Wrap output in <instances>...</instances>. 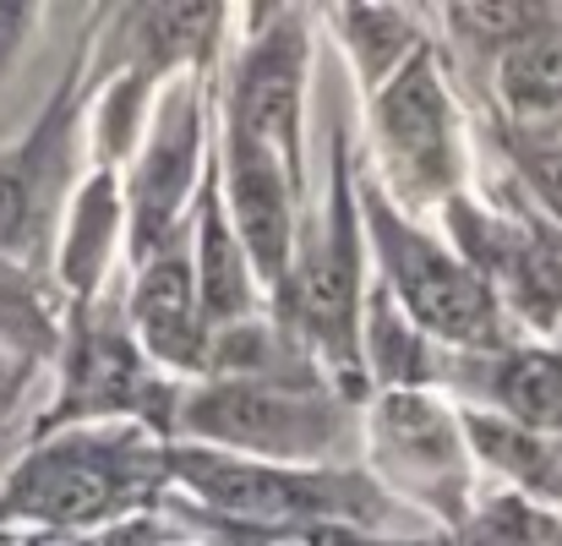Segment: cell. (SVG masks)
Segmentation results:
<instances>
[{
	"instance_id": "2e32d148",
	"label": "cell",
	"mask_w": 562,
	"mask_h": 546,
	"mask_svg": "<svg viewBox=\"0 0 562 546\" xmlns=\"http://www.w3.org/2000/svg\"><path fill=\"white\" fill-rule=\"evenodd\" d=\"M525 170H530V181H536V191H541V202L562 219V137L536 143V148L525 154Z\"/></svg>"
},
{
	"instance_id": "e0dca14e",
	"label": "cell",
	"mask_w": 562,
	"mask_h": 546,
	"mask_svg": "<svg viewBox=\"0 0 562 546\" xmlns=\"http://www.w3.org/2000/svg\"><path fill=\"white\" fill-rule=\"evenodd\" d=\"M22 219H27V181L16 170H0V246L16 241Z\"/></svg>"
},
{
	"instance_id": "3957f363",
	"label": "cell",
	"mask_w": 562,
	"mask_h": 546,
	"mask_svg": "<svg viewBox=\"0 0 562 546\" xmlns=\"http://www.w3.org/2000/svg\"><path fill=\"white\" fill-rule=\"evenodd\" d=\"M181 476L202 503L251 525H301V520L334 514V492L317 476H290V470L240 465L218 454H181Z\"/></svg>"
},
{
	"instance_id": "7a4b0ae2",
	"label": "cell",
	"mask_w": 562,
	"mask_h": 546,
	"mask_svg": "<svg viewBox=\"0 0 562 546\" xmlns=\"http://www.w3.org/2000/svg\"><path fill=\"white\" fill-rule=\"evenodd\" d=\"M191 432L229 443L240 454H268V459H295L317 454L328 443V410L268 382H218L187 410Z\"/></svg>"
},
{
	"instance_id": "30bf717a",
	"label": "cell",
	"mask_w": 562,
	"mask_h": 546,
	"mask_svg": "<svg viewBox=\"0 0 562 546\" xmlns=\"http://www.w3.org/2000/svg\"><path fill=\"white\" fill-rule=\"evenodd\" d=\"M191 115L170 121V132L154 143L143 176H137V246H159V235L170 230L176 208H181V191H187V165H191Z\"/></svg>"
},
{
	"instance_id": "ac0fdd59",
	"label": "cell",
	"mask_w": 562,
	"mask_h": 546,
	"mask_svg": "<svg viewBox=\"0 0 562 546\" xmlns=\"http://www.w3.org/2000/svg\"><path fill=\"white\" fill-rule=\"evenodd\" d=\"M22 27H27V5H0V66L11 60V49H16Z\"/></svg>"
},
{
	"instance_id": "4fadbf2b",
	"label": "cell",
	"mask_w": 562,
	"mask_h": 546,
	"mask_svg": "<svg viewBox=\"0 0 562 546\" xmlns=\"http://www.w3.org/2000/svg\"><path fill=\"white\" fill-rule=\"evenodd\" d=\"M246 312V268H240V246L229 241L224 219L207 208L202 219V317H240Z\"/></svg>"
},
{
	"instance_id": "8fae6325",
	"label": "cell",
	"mask_w": 562,
	"mask_h": 546,
	"mask_svg": "<svg viewBox=\"0 0 562 546\" xmlns=\"http://www.w3.org/2000/svg\"><path fill=\"white\" fill-rule=\"evenodd\" d=\"M497 399L525 432H562V356L519 350L497 371Z\"/></svg>"
},
{
	"instance_id": "6da1fadb",
	"label": "cell",
	"mask_w": 562,
	"mask_h": 546,
	"mask_svg": "<svg viewBox=\"0 0 562 546\" xmlns=\"http://www.w3.org/2000/svg\"><path fill=\"white\" fill-rule=\"evenodd\" d=\"M372 213H376L372 219L376 241L387 252V268H393V279L404 290L409 317L420 328L442 334V339H459V345L492 339L497 334V301H492V290L459 257H448L437 241L393 224V213H382V208H372Z\"/></svg>"
},
{
	"instance_id": "5b68a950",
	"label": "cell",
	"mask_w": 562,
	"mask_h": 546,
	"mask_svg": "<svg viewBox=\"0 0 562 546\" xmlns=\"http://www.w3.org/2000/svg\"><path fill=\"white\" fill-rule=\"evenodd\" d=\"M229 208H235L246 257L268 279H279L290 263V191H284L273 148H262L240 132L229 137Z\"/></svg>"
},
{
	"instance_id": "5bb4252c",
	"label": "cell",
	"mask_w": 562,
	"mask_h": 546,
	"mask_svg": "<svg viewBox=\"0 0 562 546\" xmlns=\"http://www.w3.org/2000/svg\"><path fill=\"white\" fill-rule=\"evenodd\" d=\"M71 388H77V404H137L143 393V371L137 361L115 345V339H88L77 371H71Z\"/></svg>"
},
{
	"instance_id": "7c38bea8",
	"label": "cell",
	"mask_w": 562,
	"mask_h": 546,
	"mask_svg": "<svg viewBox=\"0 0 562 546\" xmlns=\"http://www.w3.org/2000/svg\"><path fill=\"white\" fill-rule=\"evenodd\" d=\"M301 312H306V323L317 328V334H328V339H350V323H356V252H350V241L345 235H334L317 257H312V268H306V279H301Z\"/></svg>"
},
{
	"instance_id": "277c9868",
	"label": "cell",
	"mask_w": 562,
	"mask_h": 546,
	"mask_svg": "<svg viewBox=\"0 0 562 546\" xmlns=\"http://www.w3.org/2000/svg\"><path fill=\"white\" fill-rule=\"evenodd\" d=\"M376 121H382L393 176L404 170V181L420 191L448 181V99H442L426 55H415L387 82V93L376 99Z\"/></svg>"
},
{
	"instance_id": "ba28073f",
	"label": "cell",
	"mask_w": 562,
	"mask_h": 546,
	"mask_svg": "<svg viewBox=\"0 0 562 546\" xmlns=\"http://www.w3.org/2000/svg\"><path fill=\"white\" fill-rule=\"evenodd\" d=\"M196 285H191L187 257H154V268L137 285V328L154 356L165 361H191L196 356Z\"/></svg>"
},
{
	"instance_id": "ffe728a7",
	"label": "cell",
	"mask_w": 562,
	"mask_h": 546,
	"mask_svg": "<svg viewBox=\"0 0 562 546\" xmlns=\"http://www.w3.org/2000/svg\"><path fill=\"white\" fill-rule=\"evenodd\" d=\"M558 470H562V454H558Z\"/></svg>"
},
{
	"instance_id": "9a60e30c",
	"label": "cell",
	"mask_w": 562,
	"mask_h": 546,
	"mask_svg": "<svg viewBox=\"0 0 562 546\" xmlns=\"http://www.w3.org/2000/svg\"><path fill=\"white\" fill-rule=\"evenodd\" d=\"M448 16H453V27H459L464 38L492 44V49L503 55V49H514L530 27H541L552 11H547V5H453Z\"/></svg>"
},
{
	"instance_id": "d6986e66",
	"label": "cell",
	"mask_w": 562,
	"mask_h": 546,
	"mask_svg": "<svg viewBox=\"0 0 562 546\" xmlns=\"http://www.w3.org/2000/svg\"><path fill=\"white\" fill-rule=\"evenodd\" d=\"M0 312H5V279H0Z\"/></svg>"
},
{
	"instance_id": "52a82bcc",
	"label": "cell",
	"mask_w": 562,
	"mask_h": 546,
	"mask_svg": "<svg viewBox=\"0 0 562 546\" xmlns=\"http://www.w3.org/2000/svg\"><path fill=\"white\" fill-rule=\"evenodd\" d=\"M295 115H301V38L273 33L251 49L235 93V132L273 148L295 143Z\"/></svg>"
},
{
	"instance_id": "8992f818",
	"label": "cell",
	"mask_w": 562,
	"mask_h": 546,
	"mask_svg": "<svg viewBox=\"0 0 562 546\" xmlns=\"http://www.w3.org/2000/svg\"><path fill=\"white\" fill-rule=\"evenodd\" d=\"M121 492V470L110 454L99 448H55L44 459H33L11 492V509L33 514V520H60V525H77V520H99Z\"/></svg>"
},
{
	"instance_id": "9c48e42d",
	"label": "cell",
	"mask_w": 562,
	"mask_h": 546,
	"mask_svg": "<svg viewBox=\"0 0 562 546\" xmlns=\"http://www.w3.org/2000/svg\"><path fill=\"white\" fill-rule=\"evenodd\" d=\"M497 93L519 121L536 115H558L562 110V22L558 11L530 27L514 49L497 55Z\"/></svg>"
}]
</instances>
